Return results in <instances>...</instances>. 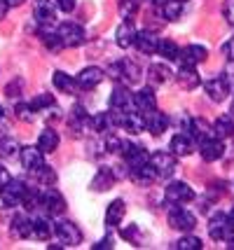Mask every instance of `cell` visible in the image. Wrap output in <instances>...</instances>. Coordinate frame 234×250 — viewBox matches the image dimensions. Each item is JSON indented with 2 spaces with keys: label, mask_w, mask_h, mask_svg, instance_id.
Segmentation results:
<instances>
[{
  "label": "cell",
  "mask_w": 234,
  "mask_h": 250,
  "mask_svg": "<svg viewBox=\"0 0 234 250\" xmlns=\"http://www.w3.org/2000/svg\"><path fill=\"white\" fill-rule=\"evenodd\" d=\"M110 115H112V122L115 126H122L124 131L129 133H143V129H148V122H145V112L141 110H112L110 108Z\"/></svg>",
  "instance_id": "6da1fadb"
},
{
  "label": "cell",
  "mask_w": 234,
  "mask_h": 250,
  "mask_svg": "<svg viewBox=\"0 0 234 250\" xmlns=\"http://www.w3.org/2000/svg\"><path fill=\"white\" fill-rule=\"evenodd\" d=\"M56 35H59V40L64 47H80V44L87 40V35H85V28L75 21H64L59 23V28H56Z\"/></svg>",
  "instance_id": "7a4b0ae2"
},
{
  "label": "cell",
  "mask_w": 234,
  "mask_h": 250,
  "mask_svg": "<svg viewBox=\"0 0 234 250\" xmlns=\"http://www.w3.org/2000/svg\"><path fill=\"white\" fill-rule=\"evenodd\" d=\"M40 206L45 208L47 215H61L66 210V199L61 196L59 189L47 187L45 192H40Z\"/></svg>",
  "instance_id": "3957f363"
},
{
  "label": "cell",
  "mask_w": 234,
  "mask_h": 250,
  "mask_svg": "<svg viewBox=\"0 0 234 250\" xmlns=\"http://www.w3.org/2000/svg\"><path fill=\"white\" fill-rule=\"evenodd\" d=\"M169 225L178 231H192L197 227V218L190 210H185L183 204H176V208H171V213H169Z\"/></svg>",
  "instance_id": "277c9868"
},
{
  "label": "cell",
  "mask_w": 234,
  "mask_h": 250,
  "mask_svg": "<svg viewBox=\"0 0 234 250\" xmlns=\"http://www.w3.org/2000/svg\"><path fill=\"white\" fill-rule=\"evenodd\" d=\"M209 234H211L213 241H232L234 239L232 220L227 218V215H223V213H218L211 220V225H209Z\"/></svg>",
  "instance_id": "5b68a950"
},
{
  "label": "cell",
  "mask_w": 234,
  "mask_h": 250,
  "mask_svg": "<svg viewBox=\"0 0 234 250\" xmlns=\"http://www.w3.org/2000/svg\"><path fill=\"white\" fill-rule=\"evenodd\" d=\"M150 166L155 168L157 178H171L176 171V154L173 152H155L150 157Z\"/></svg>",
  "instance_id": "8992f818"
},
{
  "label": "cell",
  "mask_w": 234,
  "mask_h": 250,
  "mask_svg": "<svg viewBox=\"0 0 234 250\" xmlns=\"http://www.w3.org/2000/svg\"><path fill=\"white\" fill-rule=\"evenodd\" d=\"M54 234L61 239V243H66V246H80V243H82V231H80L78 225L70 222V220L56 222Z\"/></svg>",
  "instance_id": "52a82bcc"
},
{
  "label": "cell",
  "mask_w": 234,
  "mask_h": 250,
  "mask_svg": "<svg viewBox=\"0 0 234 250\" xmlns=\"http://www.w3.org/2000/svg\"><path fill=\"white\" fill-rule=\"evenodd\" d=\"M164 199H167L169 204H188L194 199V192H192V187L188 183H171V185L164 189Z\"/></svg>",
  "instance_id": "ba28073f"
},
{
  "label": "cell",
  "mask_w": 234,
  "mask_h": 250,
  "mask_svg": "<svg viewBox=\"0 0 234 250\" xmlns=\"http://www.w3.org/2000/svg\"><path fill=\"white\" fill-rule=\"evenodd\" d=\"M19 157H21V166L28 171V173H38L43 166H45V159H43V150L40 147H21L19 150Z\"/></svg>",
  "instance_id": "9c48e42d"
},
{
  "label": "cell",
  "mask_w": 234,
  "mask_h": 250,
  "mask_svg": "<svg viewBox=\"0 0 234 250\" xmlns=\"http://www.w3.org/2000/svg\"><path fill=\"white\" fill-rule=\"evenodd\" d=\"M204 89H206V94H209V98H211V101H215V103H223L232 87H230L227 77L218 75V77H211V80L204 84Z\"/></svg>",
  "instance_id": "30bf717a"
},
{
  "label": "cell",
  "mask_w": 234,
  "mask_h": 250,
  "mask_svg": "<svg viewBox=\"0 0 234 250\" xmlns=\"http://www.w3.org/2000/svg\"><path fill=\"white\" fill-rule=\"evenodd\" d=\"M23 192H26V185H23L21 180H12V178H10V183L2 187V192H0V196H2V204H5L7 208L19 206V204H21Z\"/></svg>",
  "instance_id": "8fae6325"
},
{
  "label": "cell",
  "mask_w": 234,
  "mask_h": 250,
  "mask_svg": "<svg viewBox=\"0 0 234 250\" xmlns=\"http://www.w3.org/2000/svg\"><path fill=\"white\" fill-rule=\"evenodd\" d=\"M33 17L38 19L40 26H52L56 21V2H52V0H35Z\"/></svg>",
  "instance_id": "7c38bea8"
},
{
  "label": "cell",
  "mask_w": 234,
  "mask_h": 250,
  "mask_svg": "<svg viewBox=\"0 0 234 250\" xmlns=\"http://www.w3.org/2000/svg\"><path fill=\"white\" fill-rule=\"evenodd\" d=\"M206 56H209V52L204 49V47H199V44H190V47H185V49H180V65H188V68H194V65H199L206 61Z\"/></svg>",
  "instance_id": "4fadbf2b"
},
{
  "label": "cell",
  "mask_w": 234,
  "mask_h": 250,
  "mask_svg": "<svg viewBox=\"0 0 234 250\" xmlns=\"http://www.w3.org/2000/svg\"><path fill=\"white\" fill-rule=\"evenodd\" d=\"M122 154H124V159H127V164H129V168H134V166H143V164L150 162V154L145 152V147L134 145V143H127V141H124Z\"/></svg>",
  "instance_id": "5bb4252c"
},
{
  "label": "cell",
  "mask_w": 234,
  "mask_h": 250,
  "mask_svg": "<svg viewBox=\"0 0 234 250\" xmlns=\"http://www.w3.org/2000/svg\"><path fill=\"white\" fill-rule=\"evenodd\" d=\"M103 77H106V73L101 70V68H96V65H89V68H85L82 73L78 75V87L85 89V91H89V89L99 87L101 82H103Z\"/></svg>",
  "instance_id": "9a60e30c"
},
{
  "label": "cell",
  "mask_w": 234,
  "mask_h": 250,
  "mask_svg": "<svg viewBox=\"0 0 234 250\" xmlns=\"http://www.w3.org/2000/svg\"><path fill=\"white\" fill-rule=\"evenodd\" d=\"M199 152H201V159H204V162H218V159L225 154V145L218 136H213V138L201 143Z\"/></svg>",
  "instance_id": "2e32d148"
},
{
  "label": "cell",
  "mask_w": 234,
  "mask_h": 250,
  "mask_svg": "<svg viewBox=\"0 0 234 250\" xmlns=\"http://www.w3.org/2000/svg\"><path fill=\"white\" fill-rule=\"evenodd\" d=\"M134 44H136V49L143 52V54H155L157 47H159V38L152 31H141V33H136Z\"/></svg>",
  "instance_id": "e0dca14e"
},
{
  "label": "cell",
  "mask_w": 234,
  "mask_h": 250,
  "mask_svg": "<svg viewBox=\"0 0 234 250\" xmlns=\"http://www.w3.org/2000/svg\"><path fill=\"white\" fill-rule=\"evenodd\" d=\"M145 122H148V131L152 133V136H162L169 126V117L164 112H159V110H150V112H145Z\"/></svg>",
  "instance_id": "ac0fdd59"
},
{
  "label": "cell",
  "mask_w": 234,
  "mask_h": 250,
  "mask_svg": "<svg viewBox=\"0 0 234 250\" xmlns=\"http://www.w3.org/2000/svg\"><path fill=\"white\" fill-rule=\"evenodd\" d=\"M134 105V96L127 87H117L110 96V108L112 110H129Z\"/></svg>",
  "instance_id": "d6986e66"
},
{
  "label": "cell",
  "mask_w": 234,
  "mask_h": 250,
  "mask_svg": "<svg viewBox=\"0 0 234 250\" xmlns=\"http://www.w3.org/2000/svg\"><path fill=\"white\" fill-rule=\"evenodd\" d=\"M54 234V227L52 222L47 218H35L31 220V239H38V241H47L49 236Z\"/></svg>",
  "instance_id": "ffe728a7"
},
{
  "label": "cell",
  "mask_w": 234,
  "mask_h": 250,
  "mask_svg": "<svg viewBox=\"0 0 234 250\" xmlns=\"http://www.w3.org/2000/svg\"><path fill=\"white\" fill-rule=\"evenodd\" d=\"M134 105L141 112H150V110L157 108V96L152 94V89H141L134 94Z\"/></svg>",
  "instance_id": "44dd1931"
},
{
  "label": "cell",
  "mask_w": 234,
  "mask_h": 250,
  "mask_svg": "<svg viewBox=\"0 0 234 250\" xmlns=\"http://www.w3.org/2000/svg\"><path fill=\"white\" fill-rule=\"evenodd\" d=\"M192 141H190L188 133H176L173 138H171V152L176 154V157H188L192 154Z\"/></svg>",
  "instance_id": "7402d4cb"
},
{
  "label": "cell",
  "mask_w": 234,
  "mask_h": 250,
  "mask_svg": "<svg viewBox=\"0 0 234 250\" xmlns=\"http://www.w3.org/2000/svg\"><path fill=\"white\" fill-rule=\"evenodd\" d=\"M131 178H134V183H138V185H150V183L157 180V173H155V168L150 166V162H148L143 166H134L131 168Z\"/></svg>",
  "instance_id": "603a6c76"
},
{
  "label": "cell",
  "mask_w": 234,
  "mask_h": 250,
  "mask_svg": "<svg viewBox=\"0 0 234 250\" xmlns=\"http://www.w3.org/2000/svg\"><path fill=\"white\" fill-rule=\"evenodd\" d=\"M117 44L122 47V49H127V47H131L134 44V38H136V28H134V23H131V19H127V21L117 28Z\"/></svg>",
  "instance_id": "cb8c5ba5"
},
{
  "label": "cell",
  "mask_w": 234,
  "mask_h": 250,
  "mask_svg": "<svg viewBox=\"0 0 234 250\" xmlns=\"http://www.w3.org/2000/svg\"><path fill=\"white\" fill-rule=\"evenodd\" d=\"M38 147L43 150V154L54 152L56 147H59V133L54 129H45L40 133V138H38Z\"/></svg>",
  "instance_id": "d4e9b609"
},
{
  "label": "cell",
  "mask_w": 234,
  "mask_h": 250,
  "mask_svg": "<svg viewBox=\"0 0 234 250\" xmlns=\"http://www.w3.org/2000/svg\"><path fill=\"white\" fill-rule=\"evenodd\" d=\"M178 84L183 89H197L199 87V75H197V70L194 68H188V65H180L178 70Z\"/></svg>",
  "instance_id": "484cf974"
},
{
  "label": "cell",
  "mask_w": 234,
  "mask_h": 250,
  "mask_svg": "<svg viewBox=\"0 0 234 250\" xmlns=\"http://www.w3.org/2000/svg\"><path fill=\"white\" fill-rule=\"evenodd\" d=\"M52 80H54V87L59 89V91H64V94H75V91L80 89L78 82H75L70 75H66L64 70H56Z\"/></svg>",
  "instance_id": "4316f807"
},
{
  "label": "cell",
  "mask_w": 234,
  "mask_h": 250,
  "mask_svg": "<svg viewBox=\"0 0 234 250\" xmlns=\"http://www.w3.org/2000/svg\"><path fill=\"white\" fill-rule=\"evenodd\" d=\"M124 201L122 199H115L110 206H108V210H106V225H110V227H115V225H120L124 220Z\"/></svg>",
  "instance_id": "83f0119b"
},
{
  "label": "cell",
  "mask_w": 234,
  "mask_h": 250,
  "mask_svg": "<svg viewBox=\"0 0 234 250\" xmlns=\"http://www.w3.org/2000/svg\"><path fill=\"white\" fill-rule=\"evenodd\" d=\"M159 7H162L164 19H169V21H178L180 14H183V0H162Z\"/></svg>",
  "instance_id": "f1b7e54d"
},
{
  "label": "cell",
  "mask_w": 234,
  "mask_h": 250,
  "mask_svg": "<svg viewBox=\"0 0 234 250\" xmlns=\"http://www.w3.org/2000/svg\"><path fill=\"white\" fill-rule=\"evenodd\" d=\"M190 131H192V136H194L199 143L209 141V138H213V136H215L213 126H209V122H206V120H194L192 124H190Z\"/></svg>",
  "instance_id": "f546056e"
},
{
  "label": "cell",
  "mask_w": 234,
  "mask_h": 250,
  "mask_svg": "<svg viewBox=\"0 0 234 250\" xmlns=\"http://www.w3.org/2000/svg\"><path fill=\"white\" fill-rule=\"evenodd\" d=\"M213 131H215L218 138H230V136H234V120L232 117H227V115L218 117L215 124H213Z\"/></svg>",
  "instance_id": "4dcf8cb0"
},
{
  "label": "cell",
  "mask_w": 234,
  "mask_h": 250,
  "mask_svg": "<svg viewBox=\"0 0 234 250\" xmlns=\"http://www.w3.org/2000/svg\"><path fill=\"white\" fill-rule=\"evenodd\" d=\"M12 234L19 236V239H31V220L23 218V215H17L12 220Z\"/></svg>",
  "instance_id": "1f68e13d"
},
{
  "label": "cell",
  "mask_w": 234,
  "mask_h": 250,
  "mask_svg": "<svg viewBox=\"0 0 234 250\" xmlns=\"http://www.w3.org/2000/svg\"><path fill=\"white\" fill-rule=\"evenodd\" d=\"M19 143H17V138H12V136H7V138H2L0 141V157L2 159H12V157H17L19 154Z\"/></svg>",
  "instance_id": "d6a6232c"
},
{
  "label": "cell",
  "mask_w": 234,
  "mask_h": 250,
  "mask_svg": "<svg viewBox=\"0 0 234 250\" xmlns=\"http://www.w3.org/2000/svg\"><path fill=\"white\" fill-rule=\"evenodd\" d=\"M148 75H150V82H152V84H164L171 73H169L167 65L155 63V65H150V68H148Z\"/></svg>",
  "instance_id": "836d02e7"
},
{
  "label": "cell",
  "mask_w": 234,
  "mask_h": 250,
  "mask_svg": "<svg viewBox=\"0 0 234 250\" xmlns=\"http://www.w3.org/2000/svg\"><path fill=\"white\" fill-rule=\"evenodd\" d=\"M157 52L164 56L167 61H176L180 54V49H178V44L173 42V40H159V47H157Z\"/></svg>",
  "instance_id": "e575fe53"
},
{
  "label": "cell",
  "mask_w": 234,
  "mask_h": 250,
  "mask_svg": "<svg viewBox=\"0 0 234 250\" xmlns=\"http://www.w3.org/2000/svg\"><path fill=\"white\" fill-rule=\"evenodd\" d=\"M89 124L94 126V131H108L110 126H115L110 112H99V115H94L89 120Z\"/></svg>",
  "instance_id": "d590c367"
},
{
  "label": "cell",
  "mask_w": 234,
  "mask_h": 250,
  "mask_svg": "<svg viewBox=\"0 0 234 250\" xmlns=\"http://www.w3.org/2000/svg\"><path fill=\"white\" fill-rule=\"evenodd\" d=\"M112 185V171L110 168H103V171H99V175L94 178V183H91V187L96 189V192H103V189H110Z\"/></svg>",
  "instance_id": "8d00e7d4"
},
{
  "label": "cell",
  "mask_w": 234,
  "mask_h": 250,
  "mask_svg": "<svg viewBox=\"0 0 234 250\" xmlns=\"http://www.w3.org/2000/svg\"><path fill=\"white\" fill-rule=\"evenodd\" d=\"M21 206L26 210H35V208L40 206V192L33 189V187H26V192L21 196Z\"/></svg>",
  "instance_id": "74e56055"
},
{
  "label": "cell",
  "mask_w": 234,
  "mask_h": 250,
  "mask_svg": "<svg viewBox=\"0 0 234 250\" xmlns=\"http://www.w3.org/2000/svg\"><path fill=\"white\" fill-rule=\"evenodd\" d=\"M171 248H176V250H201L204 248V243H201L199 236H183V239L176 241Z\"/></svg>",
  "instance_id": "f35d334b"
},
{
  "label": "cell",
  "mask_w": 234,
  "mask_h": 250,
  "mask_svg": "<svg viewBox=\"0 0 234 250\" xmlns=\"http://www.w3.org/2000/svg\"><path fill=\"white\" fill-rule=\"evenodd\" d=\"M120 65H122V77L120 80H124V82H129V84H134V82H138V68H136L131 61H120Z\"/></svg>",
  "instance_id": "ab89813d"
},
{
  "label": "cell",
  "mask_w": 234,
  "mask_h": 250,
  "mask_svg": "<svg viewBox=\"0 0 234 250\" xmlns=\"http://www.w3.org/2000/svg\"><path fill=\"white\" fill-rule=\"evenodd\" d=\"M141 10V0H122L120 2V14L124 19H134V14Z\"/></svg>",
  "instance_id": "60d3db41"
},
{
  "label": "cell",
  "mask_w": 234,
  "mask_h": 250,
  "mask_svg": "<svg viewBox=\"0 0 234 250\" xmlns=\"http://www.w3.org/2000/svg\"><path fill=\"white\" fill-rule=\"evenodd\" d=\"M31 108L38 112V110H49L54 108V96H49V94H40V96H35L33 101H31Z\"/></svg>",
  "instance_id": "b9f144b4"
},
{
  "label": "cell",
  "mask_w": 234,
  "mask_h": 250,
  "mask_svg": "<svg viewBox=\"0 0 234 250\" xmlns=\"http://www.w3.org/2000/svg\"><path fill=\"white\" fill-rule=\"evenodd\" d=\"M14 112H17V117L21 122H33V112L35 110L31 108V103H17V108H14Z\"/></svg>",
  "instance_id": "7bdbcfd3"
},
{
  "label": "cell",
  "mask_w": 234,
  "mask_h": 250,
  "mask_svg": "<svg viewBox=\"0 0 234 250\" xmlns=\"http://www.w3.org/2000/svg\"><path fill=\"white\" fill-rule=\"evenodd\" d=\"M40 35H43V42H45L47 47L52 49V52H59V49L64 47V44H61V40H59V35H56V33H52V31H43V33H40Z\"/></svg>",
  "instance_id": "ee69618b"
},
{
  "label": "cell",
  "mask_w": 234,
  "mask_h": 250,
  "mask_svg": "<svg viewBox=\"0 0 234 250\" xmlns=\"http://www.w3.org/2000/svg\"><path fill=\"white\" fill-rule=\"evenodd\" d=\"M38 180H40V183H43V185H52V183H54L56 180V175H54V171H49V168H47V166H43V168H40V171H38Z\"/></svg>",
  "instance_id": "f6af8a7d"
},
{
  "label": "cell",
  "mask_w": 234,
  "mask_h": 250,
  "mask_svg": "<svg viewBox=\"0 0 234 250\" xmlns=\"http://www.w3.org/2000/svg\"><path fill=\"white\" fill-rule=\"evenodd\" d=\"M223 14H225V19H227V23L234 28V0H225Z\"/></svg>",
  "instance_id": "bcb514c9"
},
{
  "label": "cell",
  "mask_w": 234,
  "mask_h": 250,
  "mask_svg": "<svg viewBox=\"0 0 234 250\" xmlns=\"http://www.w3.org/2000/svg\"><path fill=\"white\" fill-rule=\"evenodd\" d=\"M56 2V10H61V12H73L75 10V5H78V2H75V0H54Z\"/></svg>",
  "instance_id": "7dc6e473"
},
{
  "label": "cell",
  "mask_w": 234,
  "mask_h": 250,
  "mask_svg": "<svg viewBox=\"0 0 234 250\" xmlns=\"http://www.w3.org/2000/svg\"><path fill=\"white\" fill-rule=\"evenodd\" d=\"M223 54L227 56V61H230V63H234V38L223 44Z\"/></svg>",
  "instance_id": "c3c4849f"
},
{
  "label": "cell",
  "mask_w": 234,
  "mask_h": 250,
  "mask_svg": "<svg viewBox=\"0 0 234 250\" xmlns=\"http://www.w3.org/2000/svg\"><path fill=\"white\" fill-rule=\"evenodd\" d=\"M10 183V173H7V168L5 166H0V192H2V187Z\"/></svg>",
  "instance_id": "681fc988"
},
{
  "label": "cell",
  "mask_w": 234,
  "mask_h": 250,
  "mask_svg": "<svg viewBox=\"0 0 234 250\" xmlns=\"http://www.w3.org/2000/svg\"><path fill=\"white\" fill-rule=\"evenodd\" d=\"M225 77H227V82H230V87H234V63L227 68V73H225Z\"/></svg>",
  "instance_id": "f907efd6"
},
{
  "label": "cell",
  "mask_w": 234,
  "mask_h": 250,
  "mask_svg": "<svg viewBox=\"0 0 234 250\" xmlns=\"http://www.w3.org/2000/svg\"><path fill=\"white\" fill-rule=\"evenodd\" d=\"M101 248H112L110 239H106V241H99V243H94V250H101Z\"/></svg>",
  "instance_id": "816d5d0a"
},
{
  "label": "cell",
  "mask_w": 234,
  "mask_h": 250,
  "mask_svg": "<svg viewBox=\"0 0 234 250\" xmlns=\"http://www.w3.org/2000/svg\"><path fill=\"white\" fill-rule=\"evenodd\" d=\"M7 10H10V5H7V0H0V19L7 14Z\"/></svg>",
  "instance_id": "f5cc1de1"
},
{
  "label": "cell",
  "mask_w": 234,
  "mask_h": 250,
  "mask_svg": "<svg viewBox=\"0 0 234 250\" xmlns=\"http://www.w3.org/2000/svg\"><path fill=\"white\" fill-rule=\"evenodd\" d=\"M23 0H7V5H10V7H17V5H21Z\"/></svg>",
  "instance_id": "db71d44e"
},
{
  "label": "cell",
  "mask_w": 234,
  "mask_h": 250,
  "mask_svg": "<svg viewBox=\"0 0 234 250\" xmlns=\"http://www.w3.org/2000/svg\"><path fill=\"white\" fill-rule=\"evenodd\" d=\"M227 218L232 220V225H234V210H232V213H230V215H227Z\"/></svg>",
  "instance_id": "11a10c76"
},
{
  "label": "cell",
  "mask_w": 234,
  "mask_h": 250,
  "mask_svg": "<svg viewBox=\"0 0 234 250\" xmlns=\"http://www.w3.org/2000/svg\"><path fill=\"white\" fill-rule=\"evenodd\" d=\"M148 2H155V5H159V2H162V0H148Z\"/></svg>",
  "instance_id": "9f6ffc18"
},
{
  "label": "cell",
  "mask_w": 234,
  "mask_h": 250,
  "mask_svg": "<svg viewBox=\"0 0 234 250\" xmlns=\"http://www.w3.org/2000/svg\"><path fill=\"white\" fill-rule=\"evenodd\" d=\"M232 117H234V101H232Z\"/></svg>",
  "instance_id": "6f0895ef"
},
{
  "label": "cell",
  "mask_w": 234,
  "mask_h": 250,
  "mask_svg": "<svg viewBox=\"0 0 234 250\" xmlns=\"http://www.w3.org/2000/svg\"><path fill=\"white\" fill-rule=\"evenodd\" d=\"M0 120H2V108H0Z\"/></svg>",
  "instance_id": "680465c9"
},
{
  "label": "cell",
  "mask_w": 234,
  "mask_h": 250,
  "mask_svg": "<svg viewBox=\"0 0 234 250\" xmlns=\"http://www.w3.org/2000/svg\"><path fill=\"white\" fill-rule=\"evenodd\" d=\"M183 2H185V0H183Z\"/></svg>",
  "instance_id": "91938a15"
}]
</instances>
